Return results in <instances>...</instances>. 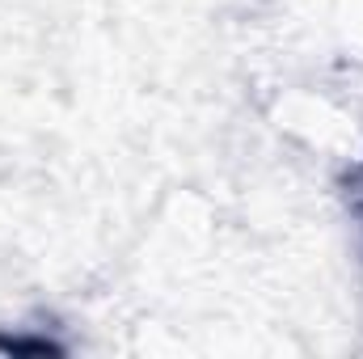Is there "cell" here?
<instances>
[{"label":"cell","instance_id":"6da1fadb","mask_svg":"<svg viewBox=\"0 0 363 359\" xmlns=\"http://www.w3.org/2000/svg\"><path fill=\"white\" fill-rule=\"evenodd\" d=\"M355 203H359V211H363V178H359V190H355Z\"/></svg>","mask_w":363,"mask_h":359}]
</instances>
